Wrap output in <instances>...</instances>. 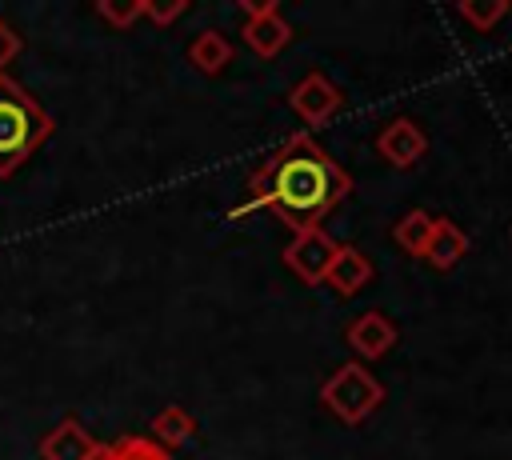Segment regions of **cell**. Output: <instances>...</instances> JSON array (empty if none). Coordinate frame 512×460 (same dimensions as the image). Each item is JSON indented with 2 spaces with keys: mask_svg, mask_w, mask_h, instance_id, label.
I'll return each instance as SVG.
<instances>
[{
  "mask_svg": "<svg viewBox=\"0 0 512 460\" xmlns=\"http://www.w3.org/2000/svg\"><path fill=\"white\" fill-rule=\"evenodd\" d=\"M348 188H352L348 172L308 132H296L252 172L248 180L252 200L240 212L268 208L296 236V232L320 228V220L348 196Z\"/></svg>",
  "mask_w": 512,
  "mask_h": 460,
  "instance_id": "6da1fadb",
  "label": "cell"
},
{
  "mask_svg": "<svg viewBox=\"0 0 512 460\" xmlns=\"http://www.w3.org/2000/svg\"><path fill=\"white\" fill-rule=\"evenodd\" d=\"M52 132L48 112L8 76H0V176L16 172Z\"/></svg>",
  "mask_w": 512,
  "mask_h": 460,
  "instance_id": "7a4b0ae2",
  "label": "cell"
},
{
  "mask_svg": "<svg viewBox=\"0 0 512 460\" xmlns=\"http://www.w3.org/2000/svg\"><path fill=\"white\" fill-rule=\"evenodd\" d=\"M320 400H324V408L336 412L344 424H360L368 412L380 408L384 384H380L364 364H344V368H336V376H328V384L320 388Z\"/></svg>",
  "mask_w": 512,
  "mask_h": 460,
  "instance_id": "3957f363",
  "label": "cell"
},
{
  "mask_svg": "<svg viewBox=\"0 0 512 460\" xmlns=\"http://www.w3.org/2000/svg\"><path fill=\"white\" fill-rule=\"evenodd\" d=\"M336 240L324 232V228H308V232H296L292 244L284 248V264L304 280V284H320L336 260Z\"/></svg>",
  "mask_w": 512,
  "mask_h": 460,
  "instance_id": "277c9868",
  "label": "cell"
},
{
  "mask_svg": "<svg viewBox=\"0 0 512 460\" xmlns=\"http://www.w3.org/2000/svg\"><path fill=\"white\" fill-rule=\"evenodd\" d=\"M236 8L248 16L244 40H248V48H252L256 56H276V52L292 40V28H288V20L280 16L276 4H268V0H240Z\"/></svg>",
  "mask_w": 512,
  "mask_h": 460,
  "instance_id": "5b68a950",
  "label": "cell"
},
{
  "mask_svg": "<svg viewBox=\"0 0 512 460\" xmlns=\"http://www.w3.org/2000/svg\"><path fill=\"white\" fill-rule=\"evenodd\" d=\"M340 88H332L320 72H312V76H304L296 88H292V96H288V104L296 108V116L304 120V124H324L336 108H340Z\"/></svg>",
  "mask_w": 512,
  "mask_h": 460,
  "instance_id": "8992f818",
  "label": "cell"
},
{
  "mask_svg": "<svg viewBox=\"0 0 512 460\" xmlns=\"http://www.w3.org/2000/svg\"><path fill=\"white\" fill-rule=\"evenodd\" d=\"M424 148H428V140H424L420 124L408 120V116L392 120V124L376 136V152H380L388 164H396V168H412V164L424 156Z\"/></svg>",
  "mask_w": 512,
  "mask_h": 460,
  "instance_id": "52a82bcc",
  "label": "cell"
},
{
  "mask_svg": "<svg viewBox=\"0 0 512 460\" xmlns=\"http://www.w3.org/2000/svg\"><path fill=\"white\" fill-rule=\"evenodd\" d=\"M96 452H100V444L68 416V420H60L44 440H40V456L44 460H96Z\"/></svg>",
  "mask_w": 512,
  "mask_h": 460,
  "instance_id": "ba28073f",
  "label": "cell"
},
{
  "mask_svg": "<svg viewBox=\"0 0 512 460\" xmlns=\"http://www.w3.org/2000/svg\"><path fill=\"white\" fill-rule=\"evenodd\" d=\"M348 344H352L360 356L376 360V356H384V352L396 344V328H392V320H388L384 312H360V316L348 324Z\"/></svg>",
  "mask_w": 512,
  "mask_h": 460,
  "instance_id": "9c48e42d",
  "label": "cell"
},
{
  "mask_svg": "<svg viewBox=\"0 0 512 460\" xmlns=\"http://www.w3.org/2000/svg\"><path fill=\"white\" fill-rule=\"evenodd\" d=\"M324 280H328L332 292H340V296H356V292L372 280V260H368L360 248L340 244V248H336V260H332V268H328Z\"/></svg>",
  "mask_w": 512,
  "mask_h": 460,
  "instance_id": "30bf717a",
  "label": "cell"
},
{
  "mask_svg": "<svg viewBox=\"0 0 512 460\" xmlns=\"http://www.w3.org/2000/svg\"><path fill=\"white\" fill-rule=\"evenodd\" d=\"M468 252V236L448 220V216H440V220H432V236H428V248H424V260L432 264V268H440V272H448L452 264H460V256Z\"/></svg>",
  "mask_w": 512,
  "mask_h": 460,
  "instance_id": "8fae6325",
  "label": "cell"
},
{
  "mask_svg": "<svg viewBox=\"0 0 512 460\" xmlns=\"http://www.w3.org/2000/svg\"><path fill=\"white\" fill-rule=\"evenodd\" d=\"M188 60L200 68V72H220L228 60H232V44L224 40V32H216V28H204L196 40H192V48H188Z\"/></svg>",
  "mask_w": 512,
  "mask_h": 460,
  "instance_id": "7c38bea8",
  "label": "cell"
},
{
  "mask_svg": "<svg viewBox=\"0 0 512 460\" xmlns=\"http://www.w3.org/2000/svg\"><path fill=\"white\" fill-rule=\"evenodd\" d=\"M428 236H432V216H428L424 208H412L404 220L392 224V240H396L404 252H412V256H424Z\"/></svg>",
  "mask_w": 512,
  "mask_h": 460,
  "instance_id": "4fadbf2b",
  "label": "cell"
},
{
  "mask_svg": "<svg viewBox=\"0 0 512 460\" xmlns=\"http://www.w3.org/2000/svg\"><path fill=\"white\" fill-rule=\"evenodd\" d=\"M192 432H196V424H192V416H188L184 408H164V412L152 420V436H156V444H164V448L188 444Z\"/></svg>",
  "mask_w": 512,
  "mask_h": 460,
  "instance_id": "5bb4252c",
  "label": "cell"
},
{
  "mask_svg": "<svg viewBox=\"0 0 512 460\" xmlns=\"http://www.w3.org/2000/svg\"><path fill=\"white\" fill-rule=\"evenodd\" d=\"M96 460H172L156 440H144V436H124V440H116L112 448H104L100 444V452H96Z\"/></svg>",
  "mask_w": 512,
  "mask_h": 460,
  "instance_id": "9a60e30c",
  "label": "cell"
},
{
  "mask_svg": "<svg viewBox=\"0 0 512 460\" xmlns=\"http://www.w3.org/2000/svg\"><path fill=\"white\" fill-rule=\"evenodd\" d=\"M508 12V0H488V4H460L456 8V16L464 20V24H472L476 32H488L500 16Z\"/></svg>",
  "mask_w": 512,
  "mask_h": 460,
  "instance_id": "2e32d148",
  "label": "cell"
},
{
  "mask_svg": "<svg viewBox=\"0 0 512 460\" xmlns=\"http://www.w3.org/2000/svg\"><path fill=\"white\" fill-rule=\"evenodd\" d=\"M100 16L112 24V28H128L136 16H144V0H136V4H100Z\"/></svg>",
  "mask_w": 512,
  "mask_h": 460,
  "instance_id": "e0dca14e",
  "label": "cell"
},
{
  "mask_svg": "<svg viewBox=\"0 0 512 460\" xmlns=\"http://www.w3.org/2000/svg\"><path fill=\"white\" fill-rule=\"evenodd\" d=\"M180 12H188L184 0H168V4H152V0H144V16H152L156 24H168V20H176Z\"/></svg>",
  "mask_w": 512,
  "mask_h": 460,
  "instance_id": "ac0fdd59",
  "label": "cell"
},
{
  "mask_svg": "<svg viewBox=\"0 0 512 460\" xmlns=\"http://www.w3.org/2000/svg\"><path fill=\"white\" fill-rule=\"evenodd\" d=\"M16 52H20V36L0 20V76H4V64H8Z\"/></svg>",
  "mask_w": 512,
  "mask_h": 460,
  "instance_id": "d6986e66",
  "label": "cell"
}]
</instances>
